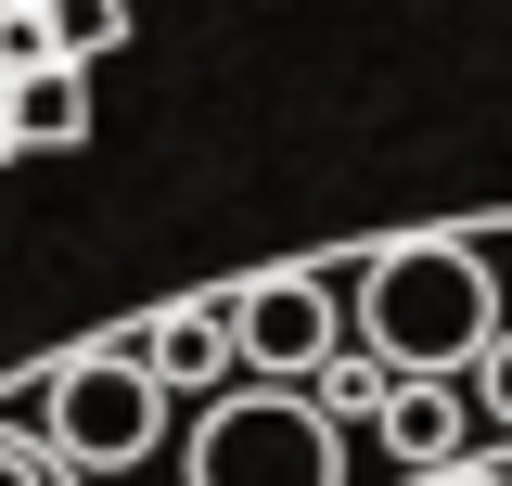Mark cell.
I'll use <instances>...</instances> for the list:
<instances>
[{
	"mask_svg": "<svg viewBox=\"0 0 512 486\" xmlns=\"http://www.w3.org/2000/svg\"><path fill=\"white\" fill-rule=\"evenodd\" d=\"M346 320H359V359H384L397 384H474L487 346H500V269H487V243L461 231H397L359 256V282H346Z\"/></svg>",
	"mask_w": 512,
	"mask_h": 486,
	"instance_id": "1",
	"label": "cell"
},
{
	"mask_svg": "<svg viewBox=\"0 0 512 486\" xmlns=\"http://www.w3.org/2000/svg\"><path fill=\"white\" fill-rule=\"evenodd\" d=\"M192 486H346V423L308 384H231L192 423Z\"/></svg>",
	"mask_w": 512,
	"mask_h": 486,
	"instance_id": "2",
	"label": "cell"
},
{
	"mask_svg": "<svg viewBox=\"0 0 512 486\" xmlns=\"http://www.w3.org/2000/svg\"><path fill=\"white\" fill-rule=\"evenodd\" d=\"M154 423H167V397L141 384V359L128 346H90V359L52 371V461L64 474H141V448H154Z\"/></svg>",
	"mask_w": 512,
	"mask_h": 486,
	"instance_id": "3",
	"label": "cell"
},
{
	"mask_svg": "<svg viewBox=\"0 0 512 486\" xmlns=\"http://www.w3.org/2000/svg\"><path fill=\"white\" fill-rule=\"evenodd\" d=\"M359 320L333 307V282L320 269H269V282H244L231 295V346H244V384H308V371H333V346H346Z\"/></svg>",
	"mask_w": 512,
	"mask_h": 486,
	"instance_id": "4",
	"label": "cell"
},
{
	"mask_svg": "<svg viewBox=\"0 0 512 486\" xmlns=\"http://www.w3.org/2000/svg\"><path fill=\"white\" fill-rule=\"evenodd\" d=\"M128 359L154 397H231V295H192V307H154L141 333H128Z\"/></svg>",
	"mask_w": 512,
	"mask_h": 486,
	"instance_id": "5",
	"label": "cell"
},
{
	"mask_svg": "<svg viewBox=\"0 0 512 486\" xmlns=\"http://www.w3.org/2000/svg\"><path fill=\"white\" fill-rule=\"evenodd\" d=\"M487 423L474 410V384H397V410H384V448L410 461V474H461V435Z\"/></svg>",
	"mask_w": 512,
	"mask_h": 486,
	"instance_id": "6",
	"label": "cell"
},
{
	"mask_svg": "<svg viewBox=\"0 0 512 486\" xmlns=\"http://www.w3.org/2000/svg\"><path fill=\"white\" fill-rule=\"evenodd\" d=\"M13 141H26V154H77V141H90V64H52V77L13 90Z\"/></svg>",
	"mask_w": 512,
	"mask_h": 486,
	"instance_id": "7",
	"label": "cell"
},
{
	"mask_svg": "<svg viewBox=\"0 0 512 486\" xmlns=\"http://www.w3.org/2000/svg\"><path fill=\"white\" fill-rule=\"evenodd\" d=\"M128 39V0H52V52L64 64H103Z\"/></svg>",
	"mask_w": 512,
	"mask_h": 486,
	"instance_id": "8",
	"label": "cell"
},
{
	"mask_svg": "<svg viewBox=\"0 0 512 486\" xmlns=\"http://www.w3.org/2000/svg\"><path fill=\"white\" fill-rule=\"evenodd\" d=\"M320 410H333V423L372 410V423H384V410H397V371H384V359H333V371H320Z\"/></svg>",
	"mask_w": 512,
	"mask_h": 486,
	"instance_id": "9",
	"label": "cell"
},
{
	"mask_svg": "<svg viewBox=\"0 0 512 486\" xmlns=\"http://www.w3.org/2000/svg\"><path fill=\"white\" fill-rule=\"evenodd\" d=\"M474 410H487V423H512V333L487 346V371H474Z\"/></svg>",
	"mask_w": 512,
	"mask_h": 486,
	"instance_id": "10",
	"label": "cell"
},
{
	"mask_svg": "<svg viewBox=\"0 0 512 486\" xmlns=\"http://www.w3.org/2000/svg\"><path fill=\"white\" fill-rule=\"evenodd\" d=\"M0 486H64V461H52V448H13V435H0Z\"/></svg>",
	"mask_w": 512,
	"mask_h": 486,
	"instance_id": "11",
	"label": "cell"
},
{
	"mask_svg": "<svg viewBox=\"0 0 512 486\" xmlns=\"http://www.w3.org/2000/svg\"><path fill=\"white\" fill-rule=\"evenodd\" d=\"M423 486H512L500 461H461V474H423Z\"/></svg>",
	"mask_w": 512,
	"mask_h": 486,
	"instance_id": "12",
	"label": "cell"
},
{
	"mask_svg": "<svg viewBox=\"0 0 512 486\" xmlns=\"http://www.w3.org/2000/svg\"><path fill=\"white\" fill-rule=\"evenodd\" d=\"M0 154H26V141H13V90H0Z\"/></svg>",
	"mask_w": 512,
	"mask_h": 486,
	"instance_id": "13",
	"label": "cell"
}]
</instances>
